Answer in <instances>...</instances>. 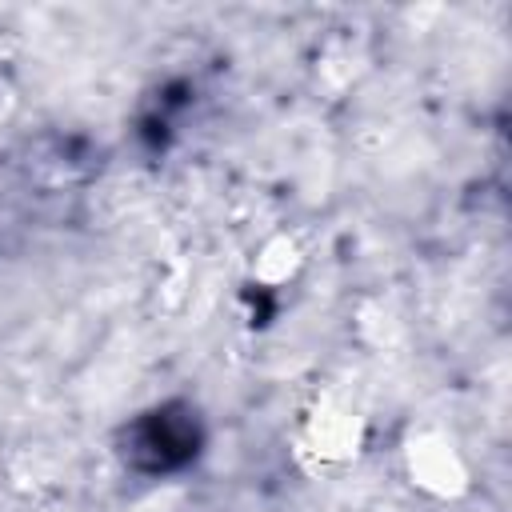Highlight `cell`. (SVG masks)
Instances as JSON below:
<instances>
[{"label":"cell","instance_id":"6da1fadb","mask_svg":"<svg viewBox=\"0 0 512 512\" xmlns=\"http://www.w3.org/2000/svg\"><path fill=\"white\" fill-rule=\"evenodd\" d=\"M200 452V420L188 404H164L124 428V460L136 472L160 476L184 468Z\"/></svg>","mask_w":512,"mask_h":512}]
</instances>
